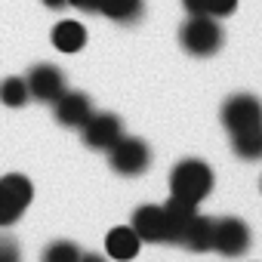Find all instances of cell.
<instances>
[{
  "label": "cell",
  "instance_id": "obj_22",
  "mask_svg": "<svg viewBox=\"0 0 262 262\" xmlns=\"http://www.w3.org/2000/svg\"><path fill=\"white\" fill-rule=\"evenodd\" d=\"M43 7H50V10H65L68 0H43Z\"/></svg>",
  "mask_w": 262,
  "mask_h": 262
},
{
  "label": "cell",
  "instance_id": "obj_2",
  "mask_svg": "<svg viewBox=\"0 0 262 262\" xmlns=\"http://www.w3.org/2000/svg\"><path fill=\"white\" fill-rule=\"evenodd\" d=\"M225 34H222V25L219 19H210V16H191L182 28H179V43L185 53L191 56H213L219 47H222Z\"/></svg>",
  "mask_w": 262,
  "mask_h": 262
},
{
  "label": "cell",
  "instance_id": "obj_18",
  "mask_svg": "<svg viewBox=\"0 0 262 262\" xmlns=\"http://www.w3.org/2000/svg\"><path fill=\"white\" fill-rule=\"evenodd\" d=\"M28 83L25 77H4L0 80V102L10 105V108H22L28 102Z\"/></svg>",
  "mask_w": 262,
  "mask_h": 262
},
{
  "label": "cell",
  "instance_id": "obj_3",
  "mask_svg": "<svg viewBox=\"0 0 262 262\" xmlns=\"http://www.w3.org/2000/svg\"><path fill=\"white\" fill-rule=\"evenodd\" d=\"M108 164L120 176H142L151 164V148L136 136H120L108 148Z\"/></svg>",
  "mask_w": 262,
  "mask_h": 262
},
{
  "label": "cell",
  "instance_id": "obj_7",
  "mask_svg": "<svg viewBox=\"0 0 262 262\" xmlns=\"http://www.w3.org/2000/svg\"><path fill=\"white\" fill-rule=\"evenodd\" d=\"M68 7L83 10V13L108 16L111 22H136L145 10L142 0H68Z\"/></svg>",
  "mask_w": 262,
  "mask_h": 262
},
{
  "label": "cell",
  "instance_id": "obj_6",
  "mask_svg": "<svg viewBox=\"0 0 262 262\" xmlns=\"http://www.w3.org/2000/svg\"><path fill=\"white\" fill-rule=\"evenodd\" d=\"M80 136H83V145H86V148H93V151H108V148L123 136V126H120L117 114L93 111L90 120L80 126Z\"/></svg>",
  "mask_w": 262,
  "mask_h": 262
},
{
  "label": "cell",
  "instance_id": "obj_23",
  "mask_svg": "<svg viewBox=\"0 0 262 262\" xmlns=\"http://www.w3.org/2000/svg\"><path fill=\"white\" fill-rule=\"evenodd\" d=\"M80 262H108L105 256H99V253H83L80 256Z\"/></svg>",
  "mask_w": 262,
  "mask_h": 262
},
{
  "label": "cell",
  "instance_id": "obj_12",
  "mask_svg": "<svg viewBox=\"0 0 262 262\" xmlns=\"http://www.w3.org/2000/svg\"><path fill=\"white\" fill-rule=\"evenodd\" d=\"M139 247H142V241H139V234L129 228V225H117L105 237V253H108V259H117V262L136 259L139 256Z\"/></svg>",
  "mask_w": 262,
  "mask_h": 262
},
{
  "label": "cell",
  "instance_id": "obj_14",
  "mask_svg": "<svg viewBox=\"0 0 262 262\" xmlns=\"http://www.w3.org/2000/svg\"><path fill=\"white\" fill-rule=\"evenodd\" d=\"M0 198H7L13 207L25 210V207L31 204V198H34V185H31V179L22 176V173H7L4 179H0Z\"/></svg>",
  "mask_w": 262,
  "mask_h": 262
},
{
  "label": "cell",
  "instance_id": "obj_17",
  "mask_svg": "<svg viewBox=\"0 0 262 262\" xmlns=\"http://www.w3.org/2000/svg\"><path fill=\"white\" fill-rule=\"evenodd\" d=\"M182 7H185L188 16L222 19V16H231L237 10V0H182Z\"/></svg>",
  "mask_w": 262,
  "mask_h": 262
},
{
  "label": "cell",
  "instance_id": "obj_11",
  "mask_svg": "<svg viewBox=\"0 0 262 262\" xmlns=\"http://www.w3.org/2000/svg\"><path fill=\"white\" fill-rule=\"evenodd\" d=\"M164 216H167V244H182L185 231L191 228V222L198 216V204L170 194V201L164 204Z\"/></svg>",
  "mask_w": 262,
  "mask_h": 262
},
{
  "label": "cell",
  "instance_id": "obj_15",
  "mask_svg": "<svg viewBox=\"0 0 262 262\" xmlns=\"http://www.w3.org/2000/svg\"><path fill=\"white\" fill-rule=\"evenodd\" d=\"M213 222H216V219L198 213L194 222H191V228H188L185 237H182V247L191 250V253H207V250H213Z\"/></svg>",
  "mask_w": 262,
  "mask_h": 262
},
{
  "label": "cell",
  "instance_id": "obj_9",
  "mask_svg": "<svg viewBox=\"0 0 262 262\" xmlns=\"http://www.w3.org/2000/svg\"><path fill=\"white\" fill-rule=\"evenodd\" d=\"M139 234L142 244H167V216H164V204H142L133 213V222H129Z\"/></svg>",
  "mask_w": 262,
  "mask_h": 262
},
{
  "label": "cell",
  "instance_id": "obj_4",
  "mask_svg": "<svg viewBox=\"0 0 262 262\" xmlns=\"http://www.w3.org/2000/svg\"><path fill=\"white\" fill-rule=\"evenodd\" d=\"M253 244V234H250V225L237 216H225V219H216L213 222V250L225 259H237L250 250Z\"/></svg>",
  "mask_w": 262,
  "mask_h": 262
},
{
  "label": "cell",
  "instance_id": "obj_13",
  "mask_svg": "<svg viewBox=\"0 0 262 262\" xmlns=\"http://www.w3.org/2000/svg\"><path fill=\"white\" fill-rule=\"evenodd\" d=\"M53 47L59 53H77L86 47V28L77 19H62L53 28Z\"/></svg>",
  "mask_w": 262,
  "mask_h": 262
},
{
  "label": "cell",
  "instance_id": "obj_19",
  "mask_svg": "<svg viewBox=\"0 0 262 262\" xmlns=\"http://www.w3.org/2000/svg\"><path fill=\"white\" fill-rule=\"evenodd\" d=\"M80 256H83V250L77 244H71V241H53L43 250L40 262H80Z\"/></svg>",
  "mask_w": 262,
  "mask_h": 262
},
{
  "label": "cell",
  "instance_id": "obj_8",
  "mask_svg": "<svg viewBox=\"0 0 262 262\" xmlns=\"http://www.w3.org/2000/svg\"><path fill=\"white\" fill-rule=\"evenodd\" d=\"M25 83H28V96L37 102H47V105H53L65 93V77L56 65H34L28 71Z\"/></svg>",
  "mask_w": 262,
  "mask_h": 262
},
{
  "label": "cell",
  "instance_id": "obj_1",
  "mask_svg": "<svg viewBox=\"0 0 262 262\" xmlns=\"http://www.w3.org/2000/svg\"><path fill=\"white\" fill-rule=\"evenodd\" d=\"M213 182H216L213 170L201 158H185L170 173V191L176 198H182V201H191V204H201L204 198H210Z\"/></svg>",
  "mask_w": 262,
  "mask_h": 262
},
{
  "label": "cell",
  "instance_id": "obj_16",
  "mask_svg": "<svg viewBox=\"0 0 262 262\" xmlns=\"http://www.w3.org/2000/svg\"><path fill=\"white\" fill-rule=\"evenodd\" d=\"M231 151L241 161H262V126L244 129V133H231Z\"/></svg>",
  "mask_w": 262,
  "mask_h": 262
},
{
  "label": "cell",
  "instance_id": "obj_5",
  "mask_svg": "<svg viewBox=\"0 0 262 262\" xmlns=\"http://www.w3.org/2000/svg\"><path fill=\"white\" fill-rule=\"evenodd\" d=\"M222 123L228 133H244V129L262 126V102L250 93H237L222 105Z\"/></svg>",
  "mask_w": 262,
  "mask_h": 262
},
{
  "label": "cell",
  "instance_id": "obj_10",
  "mask_svg": "<svg viewBox=\"0 0 262 262\" xmlns=\"http://www.w3.org/2000/svg\"><path fill=\"white\" fill-rule=\"evenodd\" d=\"M53 114H56V120H59L62 126L80 129V126L90 120V114H93V102H90V96H83V93H77V90H65V93L53 102Z\"/></svg>",
  "mask_w": 262,
  "mask_h": 262
},
{
  "label": "cell",
  "instance_id": "obj_21",
  "mask_svg": "<svg viewBox=\"0 0 262 262\" xmlns=\"http://www.w3.org/2000/svg\"><path fill=\"white\" fill-rule=\"evenodd\" d=\"M19 216H22V210H19V207H13L7 198H0V228H7V225L19 222Z\"/></svg>",
  "mask_w": 262,
  "mask_h": 262
},
{
  "label": "cell",
  "instance_id": "obj_20",
  "mask_svg": "<svg viewBox=\"0 0 262 262\" xmlns=\"http://www.w3.org/2000/svg\"><path fill=\"white\" fill-rule=\"evenodd\" d=\"M0 262H22V250L13 237L0 234Z\"/></svg>",
  "mask_w": 262,
  "mask_h": 262
}]
</instances>
